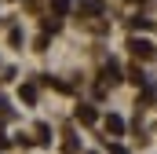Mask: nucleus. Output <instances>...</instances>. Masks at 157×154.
<instances>
[{
    "label": "nucleus",
    "instance_id": "1",
    "mask_svg": "<svg viewBox=\"0 0 157 154\" xmlns=\"http://www.w3.org/2000/svg\"><path fill=\"white\" fill-rule=\"evenodd\" d=\"M124 77H121V66H117V59H110L106 66H102V88L106 84H121Z\"/></svg>",
    "mask_w": 157,
    "mask_h": 154
},
{
    "label": "nucleus",
    "instance_id": "2",
    "mask_svg": "<svg viewBox=\"0 0 157 154\" xmlns=\"http://www.w3.org/2000/svg\"><path fill=\"white\" fill-rule=\"evenodd\" d=\"M128 48H132L139 59H150V55H154V44H150V40H143V37H132V40H128Z\"/></svg>",
    "mask_w": 157,
    "mask_h": 154
},
{
    "label": "nucleus",
    "instance_id": "3",
    "mask_svg": "<svg viewBox=\"0 0 157 154\" xmlns=\"http://www.w3.org/2000/svg\"><path fill=\"white\" fill-rule=\"evenodd\" d=\"M77 121H80V125H95V121H99V114H95V107L80 103V107H77Z\"/></svg>",
    "mask_w": 157,
    "mask_h": 154
},
{
    "label": "nucleus",
    "instance_id": "4",
    "mask_svg": "<svg viewBox=\"0 0 157 154\" xmlns=\"http://www.w3.org/2000/svg\"><path fill=\"white\" fill-rule=\"evenodd\" d=\"M102 125H106V136H121V132H124V121H121L117 114H110Z\"/></svg>",
    "mask_w": 157,
    "mask_h": 154
},
{
    "label": "nucleus",
    "instance_id": "5",
    "mask_svg": "<svg viewBox=\"0 0 157 154\" xmlns=\"http://www.w3.org/2000/svg\"><path fill=\"white\" fill-rule=\"evenodd\" d=\"M77 7L84 11V15H102V4H99V0H80Z\"/></svg>",
    "mask_w": 157,
    "mask_h": 154
},
{
    "label": "nucleus",
    "instance_id": "6",
    "mask_svg": "<svg viewBox=\"0 0 157 154\" xmlns=\"http://www.w3.org/2000/svg\"><path fill=\"white\" fill-rule=\"evenodd\" d=\"M22 103H37V84H22Z\"/></svg>",
    "mask_w": 157,
    "mask_h": 154
},
{
    "label": "nucleus",
    "instance_id": "7",
    "mask_svg": "<svg viewBox=\"0 0 157 154\" xmlns=\"http://www.w3.org/2000/svg\"><path fill=\"white\" fill-rule=\"evenodd\" d=\"M51 7H55V15H66V7H70V0H51Z\"/></svg>",
    "mask_w": 157,
    "mask_h": 154
},
{
    "label": "nucleus",
    "instance_id": "8",
    "mask_svg": "<svg viewBox=\"0 0 157 154\" xmlns=\"http://www.w3.org/2000/svg\"><path fill=\"white\" fill-rule=\"evenodd\" d=\"M51 136H48V125H37V143H48Z\"/></svg>",
    "mask_w": 157,
    "mask_h": 154
},
{
    "label": "nucleus",
    "instance_id": "9",
    "mask_svg": "<svg viewBox=\"0 0 157 154\" xmlns=\"http://www.w3.org/2000/svg\"><path fill=\"white\" fill-rule=\"evenodd\" d=\"M110 154H128V151H124L121 143H110Z\"/></svg>",
    "mask_w": 157,
    "mask_h": 154
}]
</instances>
